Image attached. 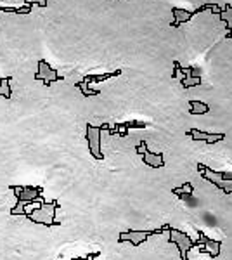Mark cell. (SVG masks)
Wrapping results in <instances>:
<instances>
[{
	"mask_svg": "<svg viewBox=\"0 0 232 260\" xmlns=\"http://www.w3.org/2000/svg\"><path fill=\"white\" fill-rule=\"evenodd\" d=\"M189 106H196L199 110H189L191 115H205L210 111V106L206 102H201V101H189Z\"/></svg>",
	"mask_w": 232,
	"mask_h": 260,
	"instance_id": "obj_8",
	"label": "cell"
},
{
	"mask_svg": "<svg viewBox=\"0 0 232 260\" xmlns=\"http://www.w3.org/2000/svg\"><path fill=\"white\" fill-rule=\"evenodd\" d=\"M25 4H28V6H31V7H35V6H38V7H47L49 0H25Z\"/></svg>",
	"mask_w": 232,
	"mask_h": 260,
	"instance_id": "obj_10",
	"label": "cell"
},
{
	"mask_svg": "<svg viewBox=\"0 0 232 260\" xmlns=\"http://www.w3.org/2000/svg\"><path fill=\"white\" fill-rule=\"evenodd\" d=\"M85 129H87L85 139H87V142H89L90 154L94 156L95 160L102 162V160H104V153L101 151V134H102V130H109L111 127L107 125V123H102L101 127H94L92 123H87Z\"/></svg>",
	"mask_w": 232,
	"mask_h": 260,
	"instance_id": "obj_2",
	"label": "cell"
},
{
	"mask_svg": "<svg viewBox=\"0 0 232 260\" xmlns=\"http://www.w3.org/2000/svg\"><path fill=\"white\" fill-rule=\"evenodd\" d=\"M186 134L191 135L194 141H205L206 144H215V142H220V141H223V139H225V134H223V132H218V134H210V132L191 129V130H187Z\"/></svg>",
	"mask_w": 232,
	"mask_h": 260,
	"instance_id": "obj_4",
	"label": "cell"
},
{
	"mask_svg": "<svg viewBox=\"0 0 232 260\" xmlns=\"http://www.w3.org/2000/svg\"><path fill=\"white\" fill-rule=\"evenodd\" d=\"M120 75H122V70H116V71L104 73V75H87V77H83L82 83H83V85H90V83H99V82H104V80L120 77Z\"/></svg>",
	"mask_w": 232,
	"mask_h": 260,
	"instance_id": "obj_5",
	"label": "cell"
},
{
	"mask_svg": "<svg viewBox=\"0 0 232 260\" xmlns=\"http://www.w3.org/2000/svg\"><path fill=\"white\" fill-rule=\"evenodd\" d=\"M35 80H40L45 87H50L54 82H61V80H65V77L59 75L57 70H55L54 66H50L45 59H40L38 71L35 73Z\"/></svg>",
	"mask_w": 232,
	"mask_h": 260,
	"instance_id": "obj_3",
	"label": "cell"
},
{
	"mask_svg": "<svg viewBox=\"0 0 232 260\" xmlns=\"http://www.w3.org/2000/svg\"><path fill=\"white\" fill-rule=\"evenodd\" d=\"M193 191H194V186L191 182H186L184 184V186H181V187H173V189H171V194H175V196H179V198H189V196H193Z\"/></svg>",
	"mask_w": 232,
	"mask_h": 260,
	"instance_id": "obj_7",
	"label": "cell"
},
{
	"mask_svg": "<svg viewBox=\"0 0 232 260\" xmlns=\"http://www.w3.org/2000/svg\"><path fill=\"white\" fill-rule=\"evenodd\" d=\"M170 227H171L170 224H165V226L158 227V229H153V231H134V229L125 231V233H120V236H118V243L129 241L132 246H141L142 243H146L147 239L151 238V236H159V234H163L165 231L170 229Z\"/></svg>",
	"mask_w": 232,
	"mask_h": 260,
	"instance_id": "obj_1",
	"label": "cell"
},
{
	"mask_svg": "<svg viewBox=\"0 0 232 260\" xmlns=\"http://www.w3.org/2000/svg\"><path fill=\"white\" fill-rule=\"evenodd\" d=\"M33 7L23 4L21 7H9V6H0V13H7V14H30Z\"/></svg>",
	"mask_w": 232,
	"mask_h": 260,
	"instance_id": "obj_6",
	"label": "cell"
},
{
	"mask_svg": "<svg viewBox=\"0 0 232 260\" xmlns=\"http://www.w3.org/2000/svg\"><path fill=\"white\" fill-rule=\"evenodd\" d=\"M77 87H78L80 90H82V94L85 95V97H89V95H99V94H101V90H92L89 85H83L82 82H78Z\"/></svg>",
	"mask_w": 232,
	"mask_h": 260,
	"instance_id": "obj_9",
	"label": "cell"
}]
</instances>
